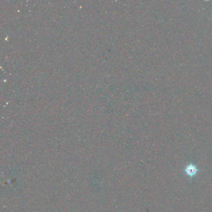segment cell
Segmentation results:
<instances>
[{
    "mask_svg": "<svg viewBox=\"0 0 212 212\" xmlns=\"http://www.w3.org/2000/svg\"><path fill=\"white\" fill-rule=\"evenodd\" d=\"M197 170H198V169L196 168V166L192 164L187 165L186 170H185L186 174L190 177L194 176V175L196 174V173L197 172Z\"/></svg>",
    "mask_w": 212,
    "mask_h": 212,
    "instance_id": "1",
    "label": "cell"
}]
</instances>
